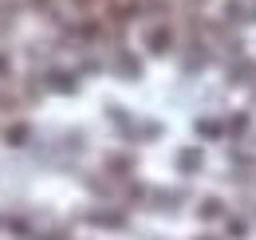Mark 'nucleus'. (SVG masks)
I'll return each instance as SVG.
<instances>
[{"label":"nucleus","mask_w":256,"mask_h":240,"mask_svg":"<svg viewBox=\"0 0 256 240\" xmlns=\"http://www.w3.org/2000/svg\"><path fill=\"white\" fill-rule=\"evenodd\" d=\"M178 166H182V170H197V154H182Z\"/></svg>","instance_id":"1"}]
</instances>
